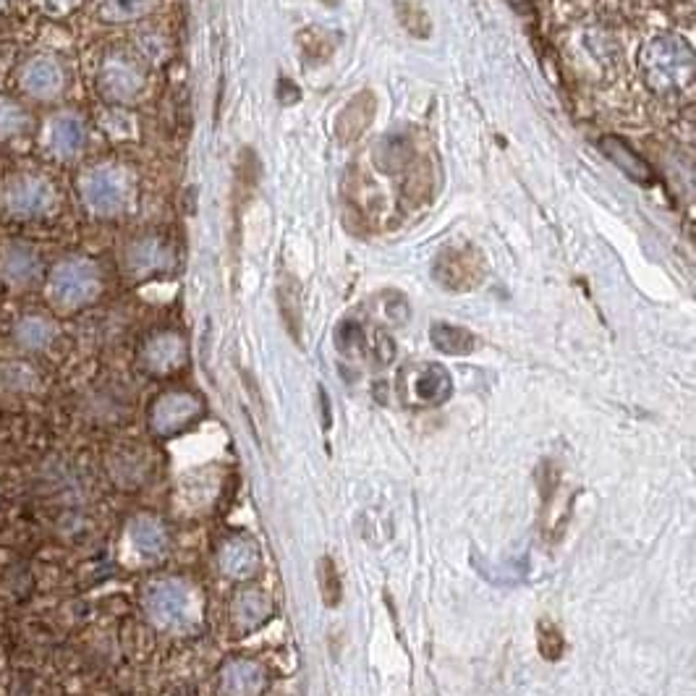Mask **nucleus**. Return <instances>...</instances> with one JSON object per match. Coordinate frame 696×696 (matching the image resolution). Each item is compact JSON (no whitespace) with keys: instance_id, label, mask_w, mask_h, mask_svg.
I'll list each match as a JSON object with an SVG mask.
<instances>
[{"instance_id":"obj_1","label":"nucleus","mask_w":696,"mask_h":696,"mask_svg":"<svg viewBox=\"0 0 696 696\" xmlns=\"http://www.w3.org/2000/svg\"><path fill=\"white\" fill-rule=\"evenodd\" d=\"M639 69L647 87L657 95H675L692 89L696 58L692 45L675 35H657L642 48Z\"/></svg>"},{"instance_id":"obj_2","label":"nucleus","mask_w":696,"mask_h":696,"mask_svg":"<svg viewBox=\"0 0 696 696\" xmlns=\"http://www.w3.org/2000/svg\"><path fill=\"white\" fill-rule=\"evenodd\" d=\"M102 276L95 262L84 257H69L58 262L48 278V298L56 309L74 312L100 296Z\"/></svg>"},{"instance_id":"obj_3","label":"nucleus","mask_w":696,"mask_h":696,"mask_svg":"<svg viewBox=\"0 0 696 696\" xmlns=\"http://www.w3.org/2000/svg\"><path fill=\"white\" fill-rule=\"evenodd\" d=\"M80 192L84 207H87L89 212L100 215V218H113V215H121L129 207L134 194V184L132 175L123 171V168L102 162V166L84 171L80 181Z\"/></svg>"},{"instance_id":"obj_4","label":"nucleus","mask_w":696,"mask_h":696,"mask_svg":"<svg viewBox=\"0 0 696 696\" xmlns=\"http://www.w3.org/2000/svg\"><path fill=\"white\" fill-rule=\"evenodd\" d=\"M487 276V262L483 252L474 246H451L442 249L432 262V278L451 294H466L477 289Z\"/></svg>"},{"instance_id":"obj_5","label":"nucleus","mask_w":696,"mask_h":696,"mask_svg":"<svg viewBox=\"0 0 696 696\" xmlns=\"http://www.w3.org/2000/svg\"><path fill=\"white\" fill-rule=\"evenodd\" d=\"M0 207L14 218H42V215L53 212L56 188L42 175H14L0 188Z\"/></svg>"},{"instance_id":"obj_6","label":"nucleus","mask_w":696,"mask_h":696,"mask_svg":"<svg viewBox=\"0 0 696 696\" xmlns=\"http://www.w3.org/2000/svg\"><path fill=\"white\" fill-rule=\"evenodd\" d=\"M97 89L110 102H132L145 89V76H142L139 66L129 61V58L113 56L100 66Z\"/></svg>"},{"instance_id":"obj_7","label":"nucleus","mask_w":696,"mask_h":696,"mask_svg":"<svg viewBox=\"0 0 696 696\" xmlns=\"http://www.w3.org/2000/svg\"><path fill=\"white\" fill-rule=\"evenodd\" d=\"M22 89L35 100H56L66 89V69L53 56H35L19 74Z\"/></svg>"},{"instance_id":"obj_8","label":"nucleus","mask_w":696,"mask_h":696,"mask_svg":"<svg viewBox=\"0 0 696 696\" xmlns=\"http://www.w3.org/2000/svg\"><path fill=\"white\" fill-rule=\"evenodd\" d=\"M84 142H87V129H84V121L80 115L71 113V110L56 113L42 134L45 149L58 160L76 158L84 149Z\"/></svg>"},{"instance_id":"obj_9","label":"nucleus","mask_w":696,"mask_h":696,"mask_svg":"<svg viewBox=\"0 0 696 696\" xmlns=\"http://www.w3.org/2000/svg\"><path fill=\"white\" fill-rule=\"evenodd\" d=\"M377 115V97L373 89H362L343 106L335 119V139L338 145L351 147L369 132Z\"/></svg>"},{"instance_id":"obj_10","label":"nucleus","mask_w":696,"mask_h":696,"mask_svg":"<svg viewBox=\"0 0 696 696\" xmlns=\"http://www.w3.org/2000/svg\"><path fill=\"white\" fill-rule=\"evenodd\" d=\"M40 272L42 259L29 244H9L0 249V278L14 289H27Z\"/></svg>"},{"instance_id":"obj_11","label":"nucleus","mask_w":696,"mask_h":696,"mask_svg":"<svg viewBox=\"0 0 696 696\" xmlns=\"http://www.w3.org/2000/svg\"><path fill=\"white\" fill-rule=\"evenodd\" d=\"M173 262H175V255L171 244H166L158 236L139 239V242H134L126 249V268L136 278L155 276V272L173 268Z\"/></svg>"},{"instance_id":"obj_12","label":"nucleus","mask_w":696,"mask_h":696,"mask_svg":"<svg viewBox=\"0 0 696 696\" xmlns=\"http://www.w3.org/2000/svg\"><path fill=\"white\" fill-rule=\"evenodd\" d=\"M600 152L608 158L623 175H628L631 181L642 186H652L655 184V171L647 160L636 152L634 147H628L621 136L615 134H605L600 136Z\"/></svg>"},{"instance_id":"obj_13","label":"nucleus","mask_w":696,"mask_h":696,"mask_svg":"<svg viewBox=\"0 0 696 696\" xmlns=\"http://www.w3.org/2000/svg\"><path fill=\"white\" fill-rule=\"evenodd\" d=\"M259 186V160L249 147L242 149L236 160V179H233V231L242 225L244 212L249 210L252 199Z\"/></svg>"},{"instance_id":"obj_14","label":"nucleus","mask_w":696,"mask_h":696,"mask_svg":"<svg viewBox=\"0 0 696 696\" xmlns=\"http://www.w3.org/2000/svg\"><path fill=\"white\" fill-rule=\"evenodd\" d=\"M403 373H406V369H403ZM406 375H412V388L416 399H419L422 403H435L451 393V377H448L445 369L438 367V364L408 369Z\"/></svg>"},{"instance_id":"obj_15","label":"nucleus","mask_w":696,"mask_h":696,"mask_svg":"<svg viewBox=\"0 0 696 696\" xmlns=\"http://www.w3.org/2000/svg\"><path fill=\"white\" fill-rule=\"evenodd\" d=\"M58 328L53 320L42 315H27L16 322L14 328V341L24 351H45L50 349V343L56 341Z\"/></svg>"},{"instance_id":"obj_16","label":"nucleus","mask_w":696,"mask_h":696,"mask_svg":"<svg viewBox=\"0 0 696 696\" xmlns=\"http://www.w3.org/2000/svg\"><path fill=\"white\" fill-rule=\"evenodd\" d=\"M278 309H281L289 335L298 343L302 338V285L294 276H283L278 281Z\"/></svg>"},{"instance_id":"obj_17","label":"nucleus","mask_w":696,"mask_h":696,"mask_svg":"<svg viewBox=\"0 0 696 696\" xmlns=\"http://www.w3.org/2000/svg\"><path fill=\"white\" fill-rule=\"evenodd\" d=\"M432 346L442 351L448 356H466L472 354L474 346H477V338H474L469 330L459 328V325H448V322H438L432 325Z\"/></svg>"},{"instance_id":"obj_18","label":"nucleus","mask_w":696,"mask_h":696,"mask_svg":"<svg viewBox=\"0 0 696 696\" xmlns=\"http://www.w3.org/2000/svg\"><path fill=\"white\" fill-rule=\"evenodd\" d=\"M393 11L401 27L414 40H427L432 35V22H429V14L422 0H393Z\"/></svg>"},{"instance_id":"obj_19","label":"nucleus","mask_w":696,"mask_h":696,"mask_svg":"<svg viewBox=\"0 0 696 696\" xmlns=\"http://www.w3.org/2000/svg\"><path fill=\"white\" fill-rule=\"evenodd\" d=\"M158 9V0H106L100 5V19L108 24H126L145 19Z\"/></svg>"},{"instance_id":"obj_20","label":"nucleus","mask_w":696,"mask_h":696,"mask_svg":"<svg viewBox=\"0 0 696 696\" xmlns=\"http://www.w3.org/2000/svg\"><path fill=\"white\" fill-rule=\"evenodd\" d=\"M338 37L333 32L322 27H307L298 32V50L307 58L309 63H325L330 56L335 53Z\"/></svg>"},{"instance_id":"obj_21","label":"nucleus","mask_w":696,"mask_h":696,"mask_svg":"<svg viewBox=\"0 0 696 696\" xmlns=\"http://www.w3.org/2000/svg\"><path fill=\"white\" fill-rule=\"evenodd\" d=\"M181 359V341L175 335H158L147 346V364L152 369H171Z\"/></svg>"},{"instance_id":"obj_22","label":"nucleus","mask_w":696,"mask_h":696,"mask_svg":"<svg viewBox=\"0 0 696 696\" xmlns=\"http://www.w3.org/2000/svg\"><path fill=\"white\" fill-rule=\"evenodd\" d=\"M317 582H320V591H322V602L328 608H335L343 597V584H341V574H338L333 558H320L317 563Z\"/></svg>"},{"instance_id":"obj_23","label":"nucleus","mask_w":696,"mask_h":696,"mask_svg":"<svg viewBox=\"0 0 696 696\" xmlns=\"http://www.w3.org/2000/svg\"><path fill=\"white\" fill-rule=\"evenodd\" d=\"M27 123V110L19 102L9 100V97H0V139H11V136L22 134Z\"/></svg>"},{"instance_id":"obj_24","label":"nucleus","mask_w":696,"mask_h":696,"mask_svg":"<svg viewBox=\"0 0 696 696\" xmlns=\"http://www.w3.org/2000/svg\"><path fill=\"white\" fill-rule=\"evenodd\" d=\"M563 634L558 631L555 623L539 621L537 626V649L545 660H558L563 655Z\"/></svg>"},{"instance_id":"obj_25","label":"nucleus","mask_w":696,"mask_h":696,"mask_svg":"<svg viewBox=\"0 0 696 696\" xmlns=\"http://www.w3.org/2000/svg\"><path fill=\"white\" fill-rule=\"evenodd\" d=\"M0 377H3L5 388H11V390H29V388H35V382H37L35 369L27 367V364H19V362L5 364Z\"/></svg>"},{"instance_id":"obj_26","label":"nucleus","mask_w":696,"mask_h":696,"mask_svg":"<svg viewBox=\"0 0 696 696\" xmlns=\"http://www.w3.org/2000/svg\"><path fill=\"white\" fill-rule=\"evenodd\" d=\"M276 95H278V100L283 102V106H296V102L302 100V89H298L291 80H285V76L283 80H278Z\"/></svg>"},{"instance_id":"obj_27","label":"nucleus","mask_w":696,"mask_h":696,"mask_svg":"<svg viewBox=\"0 0 696 696\" xmlns=\"http://www.w3.org/2000/svg\"><path fill=\"white\" fill-rule=\"evenodd\" d=\"M42 3L50 5V9H56V11H69V9H74L80 0H42Z\"/></svg>"},{"instance_id":"obj_28","label":"nucleus","mask_w":696,"mask_h":696,"mask_svg":"<svg viewBox=\"0 0 696 696\" xmlns=\"http://www.w3.org/2000/svg\"><path fill=\"white\" fill-rule=\"evenodd\" d=\"M509 3L513 5V9H524V5H526V0H509Z\"/></svg>"},{"instance_id":"obj_29","label":"nucleus","mask_w":696,"mask_h":696,"mask_svg":"<svg viewBox=\"0 0 696 696\" xmlns=\"http://www.w3.org/2000/svg\"><path fill=\"white\" fill-rule=\"evenodd\" d=\"M3 5H5V0H0V9H3Z\"/></svg>"}]
</instances>
